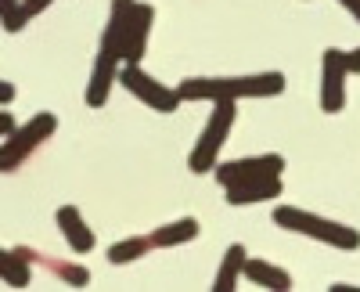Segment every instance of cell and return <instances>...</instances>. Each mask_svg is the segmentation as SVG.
Segmentation results:
<instances>
[{
  "instance_id": "cell-1",
  "label": "cell",
  "mask_w": 360,
  "mask_h": 292,
  "mask_svg": "<svg viewBox=\"0 0 360 292\" xmlns=\"http://www.w3.org/2000/svg\"><path fill=\"white\" fill-rule=\"evenodd\" d=\"M137 11V0H112L108 8V25L101 33V47L90 69V83H86V105L90 108H105L112 87L119 83V69H123V47H127V33Z\"/></svg>"
},
{
  "instance_id": "cell-2",
  "label": "cell",
  "mask_w": 360,
  "mask_h": 292,
  "mask_svg": "<svg viewBox=\"0 0 360 292\" xmlns=\"http://www.w3.org/2000/svg\"><path fill=\"white\" fill-rule=\"evenodd\" d=\"M180 98L184 101H238V98H274L285 91L281 72H256V76H217V80H180Z\"/></svg>"
},
{
  "instance_id": "cell-3",
  "label": "cell",
  "mask_w": 360,
  "mask_h": 292,
  "mask_svg": "<svg viewBox=\"0 0 360 292\" xmlns=\"http://www.w3.org/2000/svg\"><path fill=\"white\" fill-rule=\"evenodd\" d=\"M274 224L285 227V231H295V235L317 239V242L332 246V249H342V253L360 249V231L356 227L339 224V220H328V217H317V213L299 210V206H278L274 210Z\"/></svg>"
},
{
  "instance_id": "cell-4",
  "label": "cell",
  "mask_w": 360,
  "mask_h": 292,
  "mask_svg": "<svg viewBox=\"0 0 360 292\" xmlns=\"http://www.w3.org/2000/svg\"><path fill=\"white\" fill-rule=\"evenodd\" d=\"M58 130V115L54 112H37L25 127H15L4 141H0V173H15L40 144H47Z\"/></svg>"
},
{
  "instance_id": "cell-5",
  "label": "cell",
  "mask_w": 360,
  "mask_h": 292,
  "mask_svg": "<svg viewBox=\"0 0 360 292\" xmlns=\"http://www.w3.org/2000/svg\"><path fill=\"white\" fill-rule=\"evenodd\" d=\"M234 115H238V105L231 98L224 101H213V112H209V123L198 137V144L188 155V170L191 173H205V170H217V159H220V148L224 141L231 137V127H234Z\"/></svg>"
},
{
  "instance_id": "cell-6",
  "label": "cell",
  "mask_w": 360,
  "mask_h": 292,
  "mask_svg": "<svg viewBox=\"0 0 360 292\" xmlns=\"http://www.w3.org/2000/svg\"><path fill=\"white\" fill-rule=\"evenodd\" d=\"M119 83H123L137 101H144L148 108H155V112H176L180 101H184L180 91L159 83L155 76H148L141 65H123V69H119Z\"/></svg>"
},
{
  "instance_id": "cell-7",
  "label": "cell",
  "mask_w": 360,
  "mask_h": 292,
  "mask_svg": "<svg viewBox=\"0 0 360 292\" xmlns=\"http://www.w3.org/2000/svg\"><path fill=\"white\" fill-rule=\"evenodd\" d=\"M285 173V159L266 152V155H249V159H234V163H224L217 166V181L224 188L231 184H245V181H263V177H281Z\"/></svg>"
},
{
  "instance_id": "cell-8",
  "label": "cell",
  "mask_w": 360,
  "mask_h": 292,
  "mask_svg": "<svg viewBox=\"0 0 360 292\" xmlns=\"http://www.w3.org/2000/svg\"><path fill=\"white\" fill-rule=\"evenodd\" d=\"M346 51L339 47H328L324 51V62H321V108L324 112H342L346 108Z\"/></svg>"
},
{
  "instance_id": "cell-9",
  "label": "cell",
  "mask_w": 360,
  "mask_h": 292,
  "mask_svg": "<svg viewBox=\"0 0 360 292\" xmlns=\"http://www.w3.org/2000/svg\"><path fill=\"white\" fill-rule=\"evenodd\" d=\"M152 22H155V8L152 4H137L130 33H127V47H123V65H141L148 40H152Z\"/></svg>"
},
{
  "instance_id": "cell-10",
  "label": "cell",
  "mask_w": 360,
  "mask_h": 292,
  "mask_svg": "<svg viewBox=\"0 0 360 292\" xmlns=\"http://www.w3.org/2000/svg\"><path fill=\"white\" fill-rule=\"evenodd\" d=\"M18 253L29 260L33 267H44V271H51L62 285H72V288H83L86 281H90V271L86 267H79V264H69V260H54V256H47V253H40V249H29V246H18Z\"/></svg>"
},
{
  "instance_id": "cell-11",
  "label": "cell",
  "mask_w": 360,
  "mask_h": 292,
  "mask_svg": "<svg viewBox=\"0 0 360 292\" xmlns=\"http://www.w3.org/2000/svg\"><path fill=\"white\" fill-rule=\"evenodd\" d=\"M54 220H58V227H62V239L69 242V249H72L76 256H83V253L94 249V231H90V224L83 220V213H79L76 206H62Z\"/></svg>"
},
{
  "instance_id": "cell-12",
  "label": "cell",
  "mask_w": 360,
  "mask_h": 292,
  "mask_svg": "<svg viewBox=\"0 0 360 292\" xmlns=\"http://www.w3.org/2000/svg\"><path fill=\"white\" fill-rule=\"evenodd\" d=\"M227 191V206H252V202H270L281 195V177H263V181H245V184H231Z\"/></svg>"
},
{
  "instance_id": "cell-13",
  "label": "cell",
  "mask_w": 360,
  "mask_h": 292,
  "mask_svg": "<svg viewBox=\"0 0 360 292\" xmlns=\"http://www.w3.org/2000/svg\"><path fill=\"white\" fill-rule=\"evenodd\" d=\"M245 278L256 281L259 288H270V292H288L292 288V274L270 260H259V256H249L245 260Z\"/></svg>"
},
{
  "instance_id": "cell-14",
  "label": "cell",
  "mask_w": 360,
  "mask_h": 292,
  "mask_svg": "<svg viewBox=\"0 0 360 292\" xmlns=\"http://www.w3.org/2000/svg\"><path fill=\"white\" fill-rule=\"evenodd\" d=\"M245 260H249L245 246L234 242V246L224 253V264H220V271H217V278H213V292H234L238 281H242V274H245Z\"/></svg>"
},
{
  "instance_id": "cell-15",
  "label": "cell",
  "mask_w": 360,
  "mask_h": 292,
  "mask_svg": "<svg viewBox=\"0 0 360 292\" xmlns=\"http://www.w3.org/2000/svg\"><path fill=\"white\" fill-rule=\"evenodd\" d=\"M198 231H202V224H198L195 217H180V220H173V224L155 227V231H152V242H155V249H173V246L195 242Z\"/></svg>"
},
{
  "instance_id": "cell-16",
  "label": "cell",
  "mask_w": 360,
  "mask_h": 292,
  "mask_svg": "<svg viewBox=\"0 0 360 292\" xmlns=\"http://www.w3.org/2000/svg\"><path fill=\"white\" fill-rule=\"evenodd\" d=\"M0 281L11 288H29L33 281V264L18 249H0Z\"/></svg>"
},
{
  "instance_id": "cell-17",
  "label": "cell",
  "mask_w": 360,
  "mask_h": 292,
  "mask_svg": "<svg viewBox=\"0 0 360 292\" xmlns=\"http://www.w3.org/2000/svg\"><path fill=\"white\" fill-rule=\"evenodd\" d=\"M155 242L152 235H134V239H123V242H115L108 249V264H134V260H141L144 253H152Z\"/></svg>"
},
{
  "instance_id": "cell-18",
  "label": "cell",
  "mask_w": 360,
  "mask_h": 292,
  "mask_svg": "<svg viewBox=\"0 0 360 292\" xmlns=\"http://www.w3.org/2000/svg\"><path fill=\"white\" fill-rule=\"evenodd\" d=\"M0 25H4L8 33H22V29L29 25L22 0H0Z\"/></svg>"
},
{
  "instance_id": "cell-19",
  "label": "cell",
  "mask_w": 360,
  "mask_h": 292,
  "mask_svg": "<svg viewBox=\"0 0 360 292\" xmlns=\"http://www.w3.org/2000/svg\"><path fill=\"white\" fill-rule=\"evenodd\" d=\"M54 4V0H22V8H25V18H37L40 11H47Z\"/></svg>"
},
{
  "instance_id": "cell-20",
  "label": "cell",
  "mask_w": 360,
  "mask_h": 292,
  "mask_svg": "<svg viewBox=\"0 0 360 292\" xmlns=\"http://www.w3.org/2000/svg\"><path fill=\"white\" fill-rule=\"evenodd\" d=\"M15 101V87L8 80H0V105H11Z\"/></svg>"
},
{
  "instance_id": "cell-21",
  "label": "cell",
  "mask_w": 360,
  "mask_h": 292,
  "mask_svg": "<svg viewBox=\"0 0 360 292\" xmlns=\"http://www.w3.org/2000/svg\"><path fill=\"white\" fill-rule=\"evenodd\" d=\"M15 130V120H11V112H0V137H8Z\"/></svg>"
},
{
  "instance_id": "cell-22",
  "label": "cell",
  "mask_w": 360,
  "mask_h": 292,
  "mask_svg": "<svg viewBox=\"0 0 360 292\" xmlns=\"http://www.w3.org/2000/svg\"><path fill=\"white\" fill-rule=\"evenodd\" d=\"M346 65H349V72H360V47L346 51Z\"/></svg>"
},
{
  "instance_id": "cell-23",
  "label": "cell",
  "mask_w": 360,
  "mask_h": 292,
  "mask_svg": "<svg viewBox=\"0 0 360 292\" xmlns=\"http://www.w3.org/2000/svg\"><path fill=\"white\" fill-rule=\"evenodd\" d=\"M339 4H342V8H346V11L356 18V22H360V0H339Z\"/></svg>"
},
{
  "instance_id": "cell-24",
  "label": "cell",
  "mask_w": 360,
  "mask_h": 292,
  "mask_svg": "<svg viewBox=\"0 0 360 292\" xmlns=\"http://www.w3.org/2000/svg\"><path fill=\"white\" fill-rule=\"evenodd\" d=\"M332 292H360L356 285H332Z\"/></svg>"
}]
</instances>
